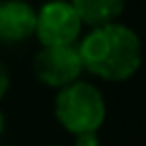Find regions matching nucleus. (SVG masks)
<instances>
[{"mask_svg":"<svg viewBox=\"0 0 146 146\" xmlns=\"http://www.w3.org/2000/svg\"><path fill=\"white\" fill-rule=\"evenodd\" d=\"M78 54L84 73L112 84L127 82L142 67V41L131 26L110 22L80 36Z\"/></svg>","mask_w":146,"mask_h":146,"instance_id":"1","label":"nucleus"},{"mask_svg":"<svg viewBox=\"0 0 146 146\" xmlns=\"http://www.w3.org/2000/svg\"><path fill=\"white\" fill-rule=\"evenodd\" d=\"M54 116L71 135L99 131L108 118V103L97 84L80 78L56 90Z\"/></svg>","mask_w":146,"mask_h":146,"instance_id":"2","label":"nucleus"},{"mask_svg":"<svg viewBox=\"0 0 146 146\" xmlns=\"http://www.w3.org/2000/svg\"><path fill=\"white\" fill-rule=\"evenodd\" d=\"M84 24L69 0H45L36 9L35 36L41 47L78 45Z\"/></svg>","mask_w":146,"mask_h":146,"instance_id":"3","label":"nucleus"},{"mask_svg":"<svg viewBox=\"0 0 146 146\" xmlns=\"http://www.w3.org/2000/svg\"><path fill=\"white\" fill-rule=\"evenodd\" d=\"M32 71L43 86L54 88V90L84 75V67L75 45L41 47L32 58Z\"/></svg>","mask_w":146,"mask_h":146,"instance_id":"4","label":"nucleus"},{"mask_svg":"<svg viewBox=\"0 0 146 146\" xmlns=\"http://www.w3.org/2000/svg\"><path fill=\"white\" fill-rule=\"evenodd\" d=\"M36 9L28 0H0V43L19 45L35 36Z\"/></svg>","mask_w":146,"mask_h":146,"instance_id":"5","label":"nucleus"},{"mask_svg":"<svg viewBox=\"0 0 146 146\" xmlns=\"http://www.w3.org/2000/svg\"><path fill=\"white\" fill-rule=\"evenodd\" d=\"M84 26L95 28L101 24L118 22L125 13L127 0H69Z\"/></svg>","mask_w":146,"mask_h":146,"instance_id":"6","label":"nucleus"},{"mask_svg":"<svg viewBox=\"0 0 146 146\" xmlns=\"http://www.w3.org/2000/svg\"><path fill=\"white\" fill-rule=\"evenodd\" d=\"M73 146H101L99 131H86L73 135Z\"/></svg>","mask_w":146,"mask_h":146,"instance_id":"7","label":"nucleus"},{"mask_svg":"<svg viewBox=\"0 0 146 146\" xmlns=\"http://www.w3.org/2000/svg\"><path fill=\"white\" fill-rule=\"evenodd\" d=\"M9 88H11V75H9V69H7L5 64L0 62V103H2V99L7 97Z\"/></svg>","mask_w":146,"mask_h":146,"instance_id":"8","label":"nucleus"},{"mask_svg":"<svg viewBox=\"0 0 146 146\" xmlns=\"http://www.w3.org/2000/svg\"><path fill=\"white\" fill-rule=\"evenodd\" d=\"M5 131H7V116H5V112L0 110V140H2Z\"/></svg>","mask_w":146,"mask_h":146,"instance_id":"9","label":"nucleus"},{"mask_svg":"<svg viewBox=\"0 0 146 146\" xmlns=\"http://www.w3.org/2000/svg\"><path fill=\"white\" fill-rule=\"evenodd\" d=\"M52 146H64V144H52Z\"/></svg>","mask_w":146,"mask_h":146,"instance_id":"10","label":"nucleus"},{"mask_svg":"<svg viewBox=\"0 0 146 146\" xmlns=\"http://www.w3.org/2000/svg\"><path fill=\"white\" fill-rule=\"evenodd\" d=\"M0 146H9V144H0Z\"/></svg>","mask_w":146,"mask_h":146,"instance_id":"11","label":"nucleus"}]
</instances>
